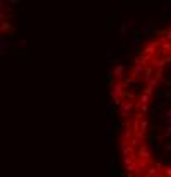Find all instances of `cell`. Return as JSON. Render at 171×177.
I'll return each instance as SVG.
<instances>
[{
  "label": "cell",
  "mask_w": 171,
  "mask_h": 177,
  "mask_svg": "<svg viewBox=\"0 0 171 177\" xmlns=\"http://www.w3.org/2000/svg\"><path fill=\"white\" fill-rule=\"evenodd\" d=\"M164 176H166V177H171V167L164 169Z\"/></svg>",
  "instance_id": "7"
},
{
  "label": "cell",
  "mask_w": 171,
  "mask_h": 177,
  "mask_svg": "<svg viewBox=\"0 0 171 177\" xmlns=\"http://www.w3.org/2000/svg\"><path fill=\"white\" fill-rule=\"evenodd\" d=\"M110 73L115 75V77H118V78H122L123 73H125V65H118V67L115 68V72H110Z\"/></svg>",
  "instance_id": "2"
},
{
  "label": "cell",
  "mask_w": 171,
  "mask_h": 177,
  "mask_svg": "<svg viewBox=\"0 0 171 177\" xmlns=\"http://www.w3.org/2000/svg\"><path fill=\"white\" fill-rule=\"evenodd\" d=\"M139 44H140V36H135V39H134V50L135 51H139Z\"/></svg>",
  "instance_id": "6"
},
{
  "label": "cell",
  "mask_w": 171,
  "mask_h": 177,
  "mask_svg": "<svg viewBox=\"0 0 171 177\" xmlns=\"http://www.w3.org/2000/svg\"><path fill=\"white\" fill-rule=\"evenodd\" d=\"M130 29V26H128V22H123L122 24V36H125L127 34V31Z\"/></svg>",
  "instance_id": "5"
},
{
  "label": "cell",
  "mask_w": 171,
  "mask_h": 177,
  "mask_svg": "<svg viewBox=\"0 0 171 177\" xmlns=\"http://www.w3.org/2000/svg\"><path fill=\"white\" fill-rule=\"evenodd\" d=\"M120 107H122V116L123 118H127V116L132 112V104H130V102H122Z\"/></svg>",
  "instance_id": "1"
},
{
  "label": "cell",
  "mask_w": 171,
  "mask_h": 177,
  "mask_svg": "<svg viewBox=\"0 0 171 177\" xmlns=\"http://www.w3.org/2000/svg\"><path fill=\"white\" fill-rule=\"evenodd\" d=\"M108 145H110V146L113 145V136H110V138H108Z\"/></svg>",
  "instance_id": "8"
},
{
  "label": "cell",
  "mask_w": 171,
  "mask_h": 177,
  "mask_svg": "<svg viewBox=\"0 0 171 177\" xmlns=\"http://www.w3.org/2000/svg\"><path fill=\"white\" fill-rule=\"evenodd\" d=\"M149 97H151V95H149V94H145V92H144L142 95H140V97H139L140 106H149Z\"/></svg>",
  "instance_id": "3"
},
{
  "label": "cell",
  "mask_w": 171,
  "mask_h": 177,
  "mask_svg": "<svg viewBox=\"0 0 171 177\" xmlns=\"http://www.w3.org/2000/svg\"><path fill=\"white\" fill-rule=\"evenodd\" d=\"M163 135H164V136L171 135V124H164V126H163Z\"/></svg>",
  "instance_id": "4"
}]
</instances>
